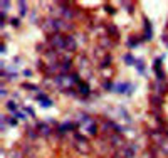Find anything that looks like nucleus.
Returning a JSON list of instances; mask_svg holds the SVG:
<instances>
[{
	"label": "nucleus",
	"mask_w": 168,
	"mask_h": 158,
	"mask_svg": "<svg viewBox=\"0 0 168 158\" xmlns=\"http://www.w3.org/2000/svg\"><path fill=\"white\" fill-rule=\"evenodd\" d=\"M106 10H108L109 14H114V9H113V7H109V5H106Z\"/></svg>",
	"instance_id": "obj_16"
},
{
	"label": "nucleus",
	"mask_w": 168,
	"mask_h": 158,
	"mask_svg": "<svg viewBox=\"0 0 168 158\" xmlns=\"http://www.w3.org/2000/svg\"><path fill=\"white\" fill-rule=\"evenodd\" d=\"M15 116H17V118H19V120H25V116H24V114H22V113H15Z\"/></svg>",
	"instance_id": "obj_15"
},
{
	"label": "nucleus",
	"mask_w": 168,
	"mask_h": 158,
	"mask_svg": "<svg viewBox=\"0 0 168 158\" xmlns=\"http://www.w3.org/2000/svg\"><path fill=\"white\" fill-rule=\"evenodd\" d=\"M7 108H9L10 111H15V109H17V106H15V103H14V101H9V103H7Z\"/></svg>",
	"instance_id": "obj_10"
},
{
	"label": "nucleus",
	"mask_w": 168,
	"mask_h": 158,
	"mask_svg": "<svg viewBox=\"0 0 168 158\" xmlns=\"http://www.w3.org/2000/svg\"><path fill=\"white\" fill-rule=\"evenodd\" d=\"M24 88L30 89V91H37V86H34V84H24Z\"/></svg>",
	"instance_id": "obj_12"
},
{
	"label": "nucleus",
	"mask_w": 168,
	"mask_h": 158,
	"mask_svg": "<svg viewBox=\"0 0 168 158\" xmlns=\"http://www.w3.org/2000/svg\"><path fill=\"white\" fill-rule=\"evenodd\" d=\"M77 86H79V93H81V94L88 96L89 93H91V89H89V86L86 84V82H79V84H77Z\"/></svg>",
	"instance_id": "obj_5"
},
{
	"label": "nucleus",
	"mask_w": 168,
	"mask_h": 158,
	"mask_svg": "<svg viewBox=\"0 0 168 158\" xmlns=\"http://www.w3.org/2000/svg\"><path fill=\"white\" fill-rule=\"evenodd\" d=\"M25 111L29 114H30V116H34V109H30V108H25Z\"/></svg>",
	"instance_id": "obj_17"
},
{
	"label": "nucleus",
	"mask_w": 168,
	"mask_h": 158,
	"mask_svg": "<svg viewBox=\"0 0 168 158\" xmlns=\"http://www.w3.org/2000/svg\"><path fill=\"white\" fill-rule=\"evenodd\" d=\"M37 128H39V131H41L42 135H51V128H49L47 124L41 123V124H37Z\"/></svg>",
	"instance_id": "obj_7"
},
{
	"label": "nucleus",
	"mask_w": 168,
	"mask_h": 158,
	"mask_svg": "<svg viewBox=\"0 0 168 158\" xmlns=\"http://www.w3.org/2000/svg\"><path fill=\"white\" fill-rule=\"evenodd\" d=\"M111 62H113V57H111V56H106V57H104V61L101 62V67H108Z\"/></svg>",
	"instance_id": "obj_8"
},
{
	"label": "nucleus",
	"mask_w": 168,
	"mask_h": 158,
	"mask_svg": "<svg viewBox=\"0 0 168 158\" xmlns=\"http://www.w3.org/2000/svg\"><path fill=\"white\" fill-rule=\"evenodd\" d=\"M12 26L19 27V26H20V20H19V19H12Z\"/></svg>",
	"instance_id": "obj_14"
},
{
	"label": "nucleus",
	"mask_w": 168,
	"mask_h": 158,
	"mask_svg": "<svg viewBox=\"0 0 168 158\" xmlns=\"http://www.w3.org/2000/svg\"><path fill=\"white\" fill-rule=\"evenodd\" d=\"M66 49L67 51H74L76 49V42H74L72 35H66Z\"/></svg>",
	"instance_id": "obj_4"
},
{
	"label": "nucleus",
	"mask_w": 168,
	"mask_h": 158,
	"mask_svg": "<svg viewBox=\"0 0 168 158\" xmlns=\"http://www.w3.org/2000/svg\"><path fill=\"white\" fill-rule=\"evenodd\" d=\"M25 12H27V9H25V3H24V2H20V14L24 15Z\"/></svg>",
	"instance_id": "obj_13"
},
{
	"label": "nucleus",
	"mask_w": 168,
	"mask_h": 158,
	"mask_svg": "<svg viewBox=\"0 0 168 158\" xmlns=\"http://www.w3.org/2000/svg\"><path fill=\"white\" fill-rule=\"evenodd\" d=\"M124 61H126V64H133V57H131L130 54H126V56H124Z\"/></svg>",
	"instance_id": "obj_11"
},
{
	"label": "nucleus",
	"mask_w": 168,
	"mask_h": 158,
	"mask_svg": "<svg viewBox=\"0 0 168 158\" xmlns=\"http://www.w3.org/2000/svg\"><path fill=\"white\" fill-rule=\"evenodd\" d=\"M153 37V29L150 26V22L145 19V41H150Z\"/></svg>",
	"instance_id": "obj_3"
},
{
	"label": "nucleus",
	"mask_w": 168,
	"mask_h": 158,
	"mask_svg": "<svg viewBox=\"0 0 168 158\" xmlns=\"http://www.w3.org/2000/svg\"><path fill=\"white\" fill-rule=\"evenodd\" d=\"M49 42H51L52 47H56V51L57 49H66V37L61 35V34H54L49 39Z\"/></svg>",
	"instance_id": "obj_1"
},
{
	"label": "nucleus",
	"mask_w": 168,
	"mask_h": 158,
	"mask_svg": "<svg viewBox=\"0 0 168 158\" xmlns=\"http://www.w3.org/2000/svg\"><path fill=\"white\" fill-rule=\"evenodd\" d=\"M162 103H163L162 96H151V106H153V108H158V106H162Z\"/></svg>",
	"instance_id": "obj_6"
},
{
	"label": "nucleus",
	"mask_w": 168,
	"mask_h": 158,
	"mask_svg": "<svg viewBox=\"0 0 168 158\" xmlns=\"http://www.w3.org/2000/svg\"><path fill=\"white\" fill-rule=\"evenodd\" d=\"M114 91H118V93H128V94H131V93H133V86H130V84H118L116 88H114Z\"/></svg>",
	"instance_id": "obj_2"
},
{
	"label": "nucleus",
	"mask_w": 168,
	"mask_h": 158,
	"mask_svg": "<svg viewBox=\"0 0 168 158\" xmlns=\"http://www.w3.org/2000/svg\"><path fill=\"white\" fill-rule=\"evenodd\" d=\"M136 69L140 71V73H145V62H143L141 59H138V61H136Z\"/></svg>",
	"instance_id": "obj_9"
}]
</instances>
